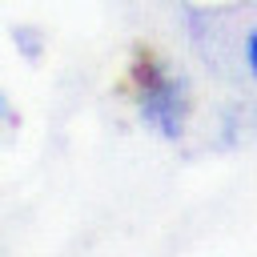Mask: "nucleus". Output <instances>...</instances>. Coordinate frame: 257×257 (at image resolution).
Wrapping results in <instances>:
<instances>
[{
  "instance_id": "obj_2",
  "label": "nucleus",
  "mask_w": 257,
  "mask_h": 257,
  "mask_svg": "<svg viewBox=\"0 0 257 257\" xmlns=\"http://www.w3.org/2000/svg\"><path fill=\"white\" fill-rule=\"evenodd\" d=\"M245 64H249V76L257 80V28L245 36Z\"/></svg>"
},
{
  "instance_id": "obj_1",
  "label": "nucleus",
  "mask_w": 257,
  "mask_h": 257,
  "mask_svg": "<svg viewBox=\"0 0 257 257\" xmlns=\"http://www.w3.org/2000/svg\"><path fill=\"white\" fill-rule=\"evenodd\" d=\"M128 92L141 108V116L165 133L177 137L185 128L189 116V88L181 80V72H173V64L165 56H157L153 48H137L133 64H128Z\"/></svg>"
}]
</instances>
